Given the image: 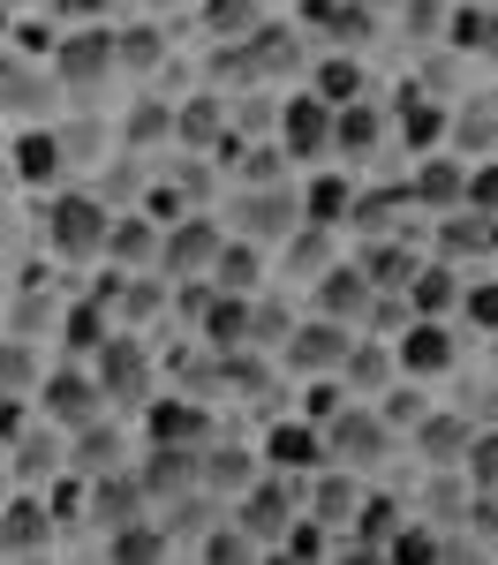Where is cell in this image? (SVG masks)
Listing matches in <instances>:
<instances>
[{
  "instance_id": "1",
  "label": "cell",
  "mask_w": 498,
  "mask_h": 565,
  "mask_svg": "<svg viewBox=\"0 0 498 565\" xmlns=\"http://www.w3.org/2000/svg\"><path fill=\"white\" fill-rule=\"evenodd\" d=\"M106 226H114V204L91 196V189H45V212H39V242L53 257L84 264V257H106Z\"/></svg>"
},
{
  "instance_id": "2",
  "label": "cell",
  "mask_w": 498,
  "mask_h": 565,
  "mask_svg": "<svg viewBox=\"0 0 498 565\" xmlns=\"http://www.w3.org/2000/svg\"><path fill=\"white\" fill-rule=\"evenodd\" d=\"M317 430H325V460H340V468H356V476H370V468L401 445V430H393L370 399H348V407H340L332 423H317Z\"/></svg>"
},
{
  "instance_id": "3",
  "label": "cell",
  "mask_w": 498,
  "mask_h": 565,
  "mask_svg": "<svg viewBox=\"0 0 498 565\" xmlns=\"http://www.w3.org/2000/svg\"><path fill=\"white\" fill-rule=\"evenodd\" d=\"M303 482L310 476H279V468H265L257 482H242V490H234V527H242L250 543H279L287 521L303 513Z\"/></svg>"
},
{
  "instance_id": "4",
  "label": "cell",
  "mask_w": 498,
  "mask_h": 565,
  "mask_svg": "<svg viewBox=\"0 0 498 565\" xmlns=\"http://www.w3.org/2000/svg\"><path fill=\"white\" fill-rule=\"evenodd\" d=\"M348 348H356V324H340V317H310V324H287L279 362H287L295 377H340Z\"/></svg>"
},
{
  "instance_id": "5",
  "label": "cell",
  "mask_w": 498,
  "mask_h": 565,
  "mask_svg": "<svg viewBox=\"0 0 498 565\" xmlns=\"http://www.w3.org/2000/svg\"><path fill=\"white\" fill-rule=\"evenodd\" d=\"M31 399H39V415H45V423H53L61 437L106 415V392H98V377H91V370H76V362H68V370H45Z\"/></svg>"
},
{
  "instance_id": "6",
  "label": "cell",
  "mask_w": 498,
  "mask_h": 565,
  "mask_svg": "<svg viewBox=\"0 0 498 565\" xmlns=\"http://www.w3.org/2000/svg\"><path fill=\"white\" fill-rule=\"evenodd\" d=\"M114 31H68V39H53V84L91 98V90L114 84Z\"/></svg>"
},
{
  "instance_id": "7",
  "label": "cell",
  "mask_w": 498,
  "mask_h": 565,
  "mask_svg": "<svg viewBox=\"0 0 498 565\" xmlns=\"http://www.w3.org/2000/svg\"><path fill=\"white\" fill-rule=\"evenodd\" d=\"M8 181H15V189H39V196L68 181V143H61L53 121H31V129L8 136Z\"/></svg>"
},
{
  "instance_id": "8",
  "label": "cell",
  "mask_w": 498,
  "mask_h": 565,
  "mask_svg": "<svg viewBox=\"0 0 498 565\" xmlns=\"http://www.w3.org/2000/svg\"><path fill=\"white\" fill-rule=\"evenodd\" d=\"M272 129H279V159H295V167H325L332 159V106L317 90H295Z\"/></svg>"
},
{
  "instance_id": "9",
  "label": "cell",
  "mask_w": 498,
  "mask_h": 565,
  "mask_svg": "<svg viewBox=\"0 0 498 565\" xmlns=\"http://www.w3.org/2000/svg\"><path fill=\"white\" fill-rule=\"evenodd\" d=\"M234 226H242L250 242H287V234L303 226V196H295V181H242V196H234Z\"/></svg>"
},
{
  "instance_id": "10",
  "label": "cell",
  "mask_w": 498,
  "mask_h": 565,
  "mask_svg": "<svg viewBox=\"0 0 498 565\" xmlns=\"http://www.w3.org/2000/svg\"><path fill=\"white\" fill-rule=\"evenodd\" d=\"M393 370L401 377H446V370H460V340H453V324L446 317H407L401 324V340H393Z\"/></svg>"
},
{
  "instance_id": "11",
  "label": "cell",
  "mask_w": 498,
  "mask_h": 565,
  "mask_svg": "<svg viewBox=\"0 0 498 565\" xmlns=\"http://www.w3.org/2000/svg\"><path fill=\"white\" fill-rule=\"evenodd\" d=\"M91 377L106 392V407H144V399H151V354H144V340H129V332H106Z\"/></svg>"
},
{
  "instance_id": "12",
  "label": "cell",
  "mask_w": 498,
  "mask_h": 565,
  "mask_svg": "<svg viewBox=\"0 0 498 565\" xmlns=\"http://www.w3.org/2000/svg\"><path fill=\"white\" fill-rule=\"evenodd\" d=\"M226 226L204 212H174V226L159 234V257H167V271L174 279H212V257H220Z\"/></svg>"
},
{
  "instance_id": "13",
  "label": "cell",
  "mask_w": 498,
  "mask_h": 565,
  "mask_svg": "<svg viewBox=\"0 0 498 565\" xmlns=\"http://www.w3.org/2000/svg\"><path fill=\"white\" fill-rule=\"evenodd\" d=\"M53 498H31V490H8L0 498V558H39L53 551Z\"/></svg>"
},
{
  "instance_id": "14",
  "label": "cell",
  "mask_w": 498,
  "mask_h": 565,
  "mask_svg": "<svg viewBox=\"0 0 498 565\" xmlns=\"http://www.w3.org/2000/svg\"><path fill=\"white\" fill-rule=\"evenodd\" d=\"M53 68H39V53H23V45H0V114H45V98H53Z\"/></svg>"
},
{
  "instance_id": "15",
  "label": "cell",
  "mask_w": 498,
  "mask_h": 565,
  "mask_svg": "<svg viewBox=\"0 0 498 565\" xmlns=\"http://www.w3.org/2000/svg\"><path fill=\"white\" fill-rule=\"evenodd\" d=\"M310 287H317V317H340V324H356V332H362V317H370V302H378L370 271H362V264H340V257L325 264Z\"/></svg>"
},
{
  "instance_id": "16",
  "label": "cell",
  "mask_w": 498,
  "mask_h": 565,
  "mask_svg": "<svg viewBox=\"0 0 498 565\" xmlns=\"http://www.w3.org/2000/svg\"><path fill=\"white\" fill-rule=\"evenodd\" d=\"M362 505V476L356 468H340V460H325V468H310V482H303V513L325 527H348Z\"/></svg>"
},
{
  "instance_id": "17",
  "label": "cell",
  "mask_w": 498,
  "mask_h": 565,
  "mask_svg": "<svg viewBox=\"0 0 498 565\" xmlns=\"http://www.w3.org/2000/svg\"><path fill=\"white\" fill-rule=\"evenodd\" d=\"M460 189H468V159H453L446 143H438V151L415 159V174H407V204H415V212H453Z\"/></svg>"
},
{
  "instance_id": "18",
  "label": "cell",
  "mask_w": 498,
  "mask_h": 565,
  "mask_svg": "<svg viewBox=\"0 0 498 565\" xmlns=\"http://www.w3.org/2000/svg\"><path fill=\"white\" fill-rule=\"evenodd\" d=\"M136 482H144L151 513L174 505V498H189V490H197V445H151L144 468H136Z\"/></svg>"
},
{
  "instance_id": "19",
  "label": "cell",
  "mask_w": 498,
  "mask_h": 565,
  "mask_svg": "<svg viewBox=\"0 0 498 565\" xmlns=\"http://www.w3.org/2000/svg\"><path fill=\"white\" fill-rule=\"evenodd\" d=\"M257 460L279 468V476H310V468H325V430H317L310 415H303V423H272L265 445H257Z\"/></svg>"
},
{
  "instance_id": "20",
  "label": "cell",
  "mask_w": 498,
  "mask_h": 565,
  "mask_svg": "<svg viewBox=\"0 0 498 565\" xmlns=\"http://www.w3.org/2000/svg\"><path fill=\"white\" fill-rule=\"evenodd\" d=\"M385 121H393V136H401V143L415 151V159L446 143V106H438V98H431L423 84H407L401 98H393V114H385Z\"/></svg>"
},
{
  "instance_id": "21",
  "label": "cell",
  "mask_w": 498,
  "mask_h": 565,
  "mask_svg": "<svg viewBox=\"0 0 498 565\" xmlns=\"http://www.w3.org/2000/svg\"><path fill=\"white\" fill-rule=\"evenodd\" d=\"M438 257L446 264H476V257H491L498 249V218H484V212H468V204H453V212H438Z\"/></svg>"
},
{
  "instance_id": "22",
  "label": "cell",
  "mask_w": 498,
  "mask_h": 565,
  "mask_svg": "<svg viewBox=\"0 0 498 565\" xmlns=\"http://www.w3.org/2000/svg\"><path fill=\"white\" fill-rule=\"evenodd\" d=\"M385 136H393V121H385V106H378V98H348V106H332V151L370 159Z\"/></svg>"
},
{
  "instance_id": "23",
  "label": "cell",
  "mask_w": 498,
  "mask_h": 565,
  "mask_svg": "<svg viewBox=\"0 0 498 565\" xmlns=\"http://www.w3.org/2000/svg\"><path fill=\"white\" fill-rule=\"evenodd\" d=\"M68 460L84 468V476H114V468H129V437L114 430V407L84 423V430H68Z\"/></svg>"
},
{
  "instance_id": "24",
  "label": "cell",
  "mask_w": 498,
  "mask_h": 565,
  "mask_svg": "<svg viewBox=\"0 0 498 565\" xmlns=\"http://www.w3.org/2000/svg\"><path fill=\"white\" fill-rule=\"evenodd\" d=\"M407 309L415 317H446L453 302H460V264H446V257H415V271H407Z\"/></svg>"
},
{
  "instance_id": "25",
  "label": "cell",
  "mask_w": 498,
  "mask_h": 565,
  "mask_svg": "<svg viewBox=\"0 0 498 565\" xmlns=\"http://www.w3.org/2000/svg\"><path fill=\"white\" fill-rule=\"evenodd\" d=\"M393 377H401V370H393V340H370V332H356V348H348V362H340V385L356 392V399H378Z\"/></svg>"
},
{
  "instance_id": "26",
  "label": "cell",
  "mask_w": 498,
  "mask_h": 565,
  "mask_svg": "<svg viewBox=\"0 0 498 565\" xmlns=\"http://www.w3.org/2000/svg\"><path fill=\"white\" fill-rule=\"evenodd\" d=\"M144 430H151V445H204L212 415L197 399H144Z\"/></svg>"
},
{
  "instance_id": "27",
  "label": "cell",
  "mask_w": 498,
  "mask_h": 565,
  "mask_svg": "<svg viewBox=\"0 0 498 565\" xmlns=\"http://www.w3.org/2000/svg\"><path fill=\"white\" fill-rule=\"evenodd\" d=\"M295 196H303V226H325V234L348 226V212H356V181L348 174H310Z\"/></svg>"
},
{
  "instance_id": "28",
  "label": "cell",
  "mask_w": 498,
  "mask_h": 565,
  "mask_svg": "<svg viewBox=\"0 0 498 565\" xmlns=\"http://www.w3.org/2000/svg\"><path fill=\"white\" fill-rule=\"evenodd\" d=\"M468 430H476V423H468V415H423V423H415V460H431V468H460V452H468Z\"/></svg>"
},
{
  "instance_id": "29",
  "label": "cell",
  "mask_w": 498,
  "mask_h": 565,
  "mask_svg": "<svg viewBox=\"0 0 498 565\" xmlns=\"http://www.w3.org/2000/svg\"><path fill=\"white\" fill-rule=\"evenodd\" d=\"M45 377V354L39 340H23V332H0V399H31Z\"/></svg>"
},
{
  "instance_id": "30",
  "label": "cell",
  "mask_w": 498,
  "mask_h": 565,
  "mask_svg": "<svg viewBox=\"0 0 498 565\" xmlns=\"http://www.w3.org/2000/svg\"><path fill=\"white\" fill-rule=\"evenodd\" d=\"M356 543H348V558H385V535L401 527V498H370L362 490V505H356Z\"/></svg>"
},
{
  "instance_id": "31",
  "label": "cell",
  "mask_w": 498,
  "mask_h": 565,
  "mask_svg": "<svg viewBox=\"0 0 498 565\" xmlns=\"http://www.w3.org/2000/svg\"><path fill=\"white\" fill-rule=\"evenodd\" d=\"M317 98H325V106H348V98H370V68H362V53H348V45H340V53H325V61H317Z\"/></svg>"
},
{
  "instance_id": "32",
  "label": "cell",
  "mask_w": 498,
  "mask_h": 565,
  "mask_svg": "<svg viewBox=\"0 0 498 565\" xmlns=\"http://www.w3.org/2000/svg\"><path fill=\"white\" fill-rule=\"evenodd\" d=\"M151 249H159V218L114 212V226H106V257H114V264H144Z\"/></svg>"
},
{
  "instance_id": "33",
  "label": "cell",
  "mask_w": 498,
  "mask_h": 565,
  "mask_svg": "<svg viewBox=\"0 0 498 565\" xmlns=\"http://www.w3.org/2000/svg\"><path fill=\"white\" fill-rule=\"evenodd\" d=\"M446 143H453V151L491 159V151H498V106H460V114H446Z\"/></svg>"
},
{
  "instance_id": "34",
  "label": "cell",
  "mask_w": 498,
  "mask_h": 565,
  "mask_svg": "<svg viewBox=\"0 0 498 565\" xmlns=\"http://www.w3.org/2000/svg\"><path fill=\"white\" fill-rule=\"evenodd\" d=\"M257 476H265V460L242 452V445H234V452H212V460H197V482H204V490H242V482H257Z\"/></svg>"
},
{
  "instance_id": "35",
  "label": "cell",
  "mask_w": 498,
  "mask_h": 565,
  "mask_svg": "<svg viewBox=\"0 0 498 565\" xmlns=\"http://www.w3.org/2000/svg\"><path fill=\"white\" fill-rule=\"evenodd\" d=\"M356 264L370 271V287H407V271H415V242H370Z\"/></svg>"
},
{
  "instance_id": "36",
  "label": "cell",
  "mask_w": 498,
  "mask_h": 565,
  "mask_svg": "<svg viewBox=\"0 0 498 565\" xmlns=\"http://www.w3.org/2000/svg\"><path fill=\"white\" fill-rule=\"evenodd\" d=\"M220 129H226V114H220V98H212V90H197V98L174 114V136H181V143H226Z\"/></svg>"
},
{
  "instance_id": "37",
  "label": "cell",
  "mask_w": 498,
  "mask_h": 565,
  "mask_svg": "<svg viewBox=\"0 0 498 565\" xmlns=\"http://www.w3.org/2000/svg\"><path fill=\"white\" fill-rule=\"evenodd\" d=\"M212 287H234V295L257 287V242H250V234H242V242H220V257H212Z\"/></svg>"
},
{
  "instance_id": "38",
  "label": "cell",
  "mask_w": 498,
  "mask_h": 565,
  "mask_svg": "<svg viewBox=\"0 0 498 565\" xmlns=\"http://www.w3.org/2000/svg\"><path fill=\"white\" fill-rule=\"evenodd\" d=\"M106 332H114V324H106V309H98V302H68V309H61V340H68L76 354H98V348H106Z\"/></svg>"
},
{
  "instance_id": "39",
  "label": "cell",
  "mask_w": 498,
  "mask_h": 565,
  "mask_svg": "<svg viewBox=\"0 0 498 565\" xmlns=\"http://www.w3.org/2000/svg\"><path fill=\"white\" fill-rule=\"evenodd\" d=\"M460 482H468V490H498V423H491V430H468Z\"/></svg>"
},
{
  "instance_id": "40",
  "label": "cell",
  "mask_w": 498,
  "mask_h": 565,
  "mask_svg": "<svg viewBox=\"0 0 498 565\" xmlns=\"http://www.w3.org/2000/svg\"><path fill=\"white\" fill-rule=\"evenodd\" d=\"M370 407H378V415H385V423H393V430H415V423H423V415H431V399H423V385H415V377H393V385L378 392V399H370Z\"/></svg>"
},
{
  "instance_id": "41",
  "label": "cell",
  "mask_w": 498,
  "mask_h": 565,
  "mask_svg": "<svg viewBox=\"0 0 498 565\" xmlns=\"http://www.w3.org/2000/svg\"><path fill=\"white\" fill-rule=\"evenodd\" d=\"M325 31H332V45H348V53H362V45H370V31H378V15H370V0H332Z\"/></svg>"
},
{
  "instance_id": "42",
  "label": "cell",
  "mask_w": 498,
  "mask_h": 565,
  "mask_svg": "<svg viewBox=\"0 0 498 565\" xmlns=\"http://www.w3.org/2000/svg\"><path fill=\"white\" fill-rule=\"evenodd\" d=\"M325 264H332V242H325V226H295V234H287V279H295V271H325Z\"/></svg>"
},
{
  "instance_id": "43",
  "label": "cell",
  "mask_w": 498,
  "mask_h": 565,
  "mask_svg": "<svg viewBox=\"0 0 498 565\" xmlns=\"http://www.w3.org/2000/svg\"><path fill=\"white\" fill-rule=\"evenodd\" d=\"M438 39H446L453 53H484V39H491V8H453Z\"/></svg>"
},
{
  "instance_id": "44",
  "label": "cell",
  "mask_w": 498,
  "mask_h": 565,
  "mask_svg": "<svg viewBox=\"0 0 498 565\" xmlns=\"http://www.w3.org/2000/svg\"><path fill=\"white\" fill-rule=\"evenodd\" d=\"M460 521L476 535V551H498V490H468L460 498Z\"/></svg>"
},
{
  "instance_id": "45",
  "label": "cell",
  "mask_w": 498,
  "mask_h": 565,
  "mask_svg": "<svg viewBox=\"0 0 498 565\" xmlns=\"http://www.w3.org/2000/svg\"><path fill=\"white\" fill-rule=\"evenodd\" d=\"M460 317L476 324V332H498V279H460Z\"/></svg>"
},
{
  "instance_id": "46",
  "label": "cell",
  "mask_w": 498,
  "mask_h": 565,
  "mask_svg": "<svg viewBox=\"0 0 498 565\" xmlns=\"http://www.w3.org/2000/svg\"><path fill=\"white\" fill-rule=\"evenodd\" d=\"M385 558H393V565H431V558H438V543H431L415 521H401L393 535H385Z\"/></svg>"
},
{
  "instance_id": "47",
  "label": "cell",
  "mask_w": 498,
  "mask_h": 565,
  "mask_svg": "<svg viewBox=\"0 0 498 565\" xmlns=\"http://www.w3.org/2000/svg\"><path fill=\"white\" fill-rule=\"evenodd\" d=\"M460 204H468V212H484V218H498V159H476V167H468Z\"/></svg>"
},
{
  "instance_id": "48",
  "label": "cell",
  "mask_w": 498,
  "mask_h": 565,
  "mask_svg": "<svg viewBox=\"0 0 498 565\" xmlns=\"http://www.w3.org/2000/svg\"><path fill=\"white\" fill-rule=\"evenodd\" d=\"M159 53H167V45H159V31H144V23H136V31H114V61H129V68H151Z\"/></svg>"
},
{
  "instance_id": "49",
  "label": "cell",
  "mask_w": 498,
  "mask_h": 565,
  "mask_svg": "<svg viewBox=\"0 0 498 565\" xmlns=\"http://www.w3.org/2000/svg\"><path fill=\"white\" fill-rule=\"evenodd\" d=\"M159 136H174V106H136L129 143H159Z\"/></svg>"
},
{
  "instance_id": "50",
  "label": "cell",
  "mask_w": 498,
  "mask_h": 565,
  "mask_svg": "<svg viewBox=\"0 0 498 565\" xmlns=\"http://www.w3.org/2000/svg\"><path fill=\"white\" fill-rule=\"evenodd\" d=\"M212 23H220V31H250L257 8H250V0H212Z\"/></svg>"
},
{
  "instance_id": "51",
  "label": "cell",
  "mask_w": 498,
  "mask_h": 565,
  "mask_svg": "<svg viewBox=\"0 0 498 565\" xmlns=\"http://www.w3.org/2000/svg\"><path fill=\"white\" fill-rule=\"evenodd\" d=\"M0 39H15V0H0Z\"/></svg>"
},
{
  "instance_id": "52",
  "label": "cell",
  "mask_w": 498,
  "mask_h": 565,
  "mask_svg": "<svg viewBox=\"0 0 498 565\" xmlns=\"http://www.w3.org/2000/svg\"><path fill=\"white\" fill-rule=\"evenodd\" d=\"M484 53H491V61H498V8H491V39H484Z\"/></svg>"
},
{
  "instance_id": "53",
  "label": "cell",
  "mask_w": 498,
  "mask_h": 565,
  "mask_svg": "<svg viewBox=\"0 0 498 565\" xmlns=\"http://www.w3.org/2000/svg\"><path fill=\"white\" fill-rule=\"evenodd\" d=\"M0 181H8V136H0Z\"/></svg>"
},
{
  "instance_id": "54",
  "label": "cell",
  "mask_w": 498,
  "mask_h": 565,
  "mask_svg": "<svg viewBox=\"0 0 498 565\" xmlns=\"http://www.w3.org/2000/svg\"><path fill=\"white\" fill-rule=\"evenodd\" d=\"M0 498H8V468H0Z\"/></svg>"
},
{
  "instance_id": "55",
  "label": "cell",
  "mask_w": 498,
  "mask_h": 565,
  "mask_svg": "<svg viewBox=\"0 0 498 565\" xmlns=\"http://www.w3.org/2000/svg\"><path fill=\"white\" fill-rule=\"evenodd\" d=\"M370 8H378V0H370Z\"/></svg>"
}]
</instances>
